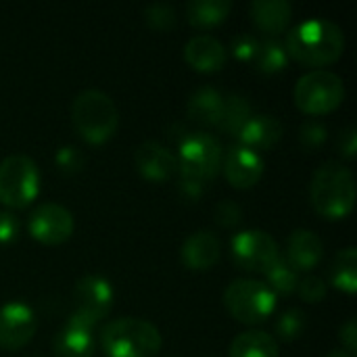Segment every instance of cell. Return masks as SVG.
I'll return each instance as SVG.
<instances>
[{"instance_id": "6da1fadb", "label": "cell", "mask_w": 357, "mask_h": 357, "mask_svg": "<svg viewBox=\"0 0 357 357\" xmlns=\"http://www.w3.org/2000/svg\"><path fill=\"white\" fill-rule=\"evenodd\" d=\"M282 46L289 59L299 65L326 67L341 59L345 50V33L328 19H310L291 27Z\"/></svg>"}, {"instance_id": "7a4b0ae2", "label": "cell", "mask_w": 357, "mask_h": 357, "mask_svg": "<svg viewBox=\"0 0 357 357\" xmlns=\"http://www.w3.org/2000/svg\"><path fill=\"white\" fill-rule=\"evenodd\" d=\"M222 144L215 136L207 132L186 134L178 151V174L180 186L190 197L197 199L203 195L222 169Z\"/></svg>"}, {"instance_id": "3957f363", "label": "cell", "mask_w": 357, "mask_h": 357, "mask_svg": "<svg viewBox=\"0 0 357 357\" xmlns=\"http://www.w3.org/2000/svg\"><path fill=\"white\" fill-rule=\"evenodd\" d=\"M310 201L320 218L328 222L345 220L356 205V180L351 169L337 161L320 165L310 184Z\"/></svg>"}, {"instance_id": "277c9868", "label": "cell", "mask_w": 357, "mask_h": 357, "mask_svg": "<svg viewBox=\"0 0 357 357\" xmlns=\"http://www.w3.org/2000/svg\"><path fill=\"white\" fill-rule=\"evenodd\" d=\"M71 123L88 144H102L117 132L119 113L113 98L100 90H84L71 102Z\"/></svg>"}, {"instance_id": "5b68a950", "label": "cell", "mask_w": 357, "mask_h": 357, "mask_svg": "<svg viewBox=\"0 0 357 357\" xmlns=\"http://www.w3.org/2000/svg\"><path fill=\"white\" fill-rule=\"evenodd\" d=\"M107 357H155L161 351V333L140 318H117L100 331Z\"/></svg>"}, {"instance_id": "8992f818", "label": "cell", "mask_w": 357, "mask_h": 357, "mask_svg": "<svg viewBox=\"0 0 357 357\" xmlns=\"http://www.w3.org/2000/svg\"><path fill=\"white\" fill-rule=\"evenodd\" d=\"M224 305L228 314L247 326L264 324L276 312V295L266 282L241 278L228 284L224 291Z\"/></svg>"}, {"instance_id": "52a82bcc", "label": "cell", "mask_w": 357, "mask_h": 357, "mask_svg": "<svg viewBox=\"0 0 357 357\" xmlns=\"http://www.w3.org/2000/svg\"><path fill=\"white\" fill-rule=\"evenodd\" d=\"M293 98L297 109L305 115H328L345 100V84L333 71L314 69L297 79Z\"/></svg>"}, {"instance_id": "ba28073f", "label": "cell", "mask_w": 357, "mask_h": 357, "mask_svg": "<svg viewBox=\"0 0 357 357\" xmlns=\"http://www.w3.org/2000/svg\"><path fill=\"white\" fill-rule=\"evenodd\" d=\"M40 195V169L27 155L0 161V203L10 209L29 207Z\"/></svg>"}, {"instance_id": "9c48e42d", "label": "cell", "mask_w": 357, "mask_h": 357, "mask_svg": "<svg viewBox=\"0 0 357 357\" xmlns=\"http://www.w3.org/2000/svg\"><path fill=\"white\" fill-rule=\"evenodd\" d=\"M232 259L245 272L266 274L282 259V255L278 243L268 232L243 230L232 238Z\"/></svg>"}, {"instance_id": "30bf717a", "label": "cell", "mask_w": 357, "mask_h": 357, "mask_svg": "<svg viewBox=\"0 0 357 357\" xmlns=\"http://www.w3.org/2000/svg\"><path fill=\"white\" fill-rule=\"evenodd\" d=\"M113 287L102 276H84L73 287V314L71 318L94 328L102 322L113 307Z\"/></svg>"}, {"instance_id": "8fae6325", "label": "cell", "mask_w": 357, "mask_h": 357, "mask_svg": "<svg viewBox=\"0 0 357 357\" xmlns=\"http://www.w3.org/2000/svg\"><path fill=\"white\" fill-rule=\"evenodd\" d=\"M75 228L73 213L59 203H42L27 220V232L33 241L46 247L63 245L71 238Z\"/></svg>"}, {"instance_id": "7c38bea8", "label": "cell", "mask_w": 357, "mask_h": 357, "mask_svg": "<svg viewBox=\"0 0 357 357\" xmlns=\"http://www.w3.org/2000/svg\"><path fill=\"white\" fill-rule=\"evenodd\" d=\"M38 328L33 310L23 301H10L0 307V349L17 351L25 347Z\"/></svg>"}, {"instance_id": "4fadbf2b", "label": "cell", "mask_w": 357, "mask_h": 357, "mask_svg": "<svg viewBox=\"0 0 357 357\" xmlns=\"http://www.w3.org/2000/svg\"><path fill=\"white\" fill-rule=\"evenodd\" d=\"M222 169L230 186L247 190V188H253L261 180L264 159L259 153L243 144H234L222 157Z\"/></svg>"}, {"instance_id": "5bb4252c", "label": "cell", "mask_w": 357, "mask_h": 357, "mask_svg": "<svg viewBox=\"0 0 357 357\" xmlns=\"http://www.w3.org/2000/svg\"><path fill=\"white\" fill-rule=\"evenodd\" d=\"M134 165L138 174L149 182H167L178 174L176 155L157 140L142 142L134 153Z\"/></svg>"}, {"instance_id": "9a60e30c", "label": "cell", "mask_w": 357, "mask_h": 357, "mask_svg": "<svg viewBox=\"0 0 357 357\" xmlns=\"http://www.w3.org/2000/svg\"><path fill=\"white\" fill-rule=\"evenodd\" d=\"M322 257H324V243L316 232L299 228L289 236L284 261L297 274L299 272H312L314 268L320 266Z\"/></svg>"}, {"instance_id": "2e32d148", "label": "cell", "mask_w": 357, "mask_h": 357, "mask_svg": "<svg viewBox=\"0 0 357 357\" xmlns=\"http://www.w3.org/2000/svg\"><path fill=\"white\" fill-rule=\"evenodd\" d=\"M184 61L199 73H213L226 65L228 52L220 40H215L213 36L201 33V36H195L186 42Z\"/></svg>"}, {"instance_id": "e0dca14e", "label": "cell", "mask_w": 357, "mask_h": 357, "mask_svg": "<svg viewBox=\"0 0 357 357\" xmlns=\"http://www.w3.org/2000/svg\"><path fill=\"white\" fill-rule=\"evenodd\" d=\"M284 128L280 123V119L259 113V115H251L245 126L238 130L236 138L241 140L243 146L251 149V151H270L272 146H276L282 140Z\"/></svg>"}, {"instance_id": "ac0fdd59", "label": "cell", "mask_w": 357, "mask_h": 357, "mask_svg": "<svg viewBox=\"0 0 357 357\" xmlns=\"http://www.w3.org/2000/svg\"><path fill=\"white\" fill-rule=\"evenodd\" d=\"M220 255H222L220 238L209 230H199V232L190 234L184 241L182 251H180L182 264L195 272L211 270L218 264Z\"/></svg>"}, {"instance_id": "d6986e66", "label": "cell", "mask_w": 357, "mask_h": 357, "mask_svg": "<svg viewBox=\"0 0 357 357\" xmlns=\"http://www.w3.org/2000/svg\"><path fill=\"white\" fill-rule=\"evenodd\" d=\"M90 326L69 318L67 324L52 339V354L56 357H92L94 337Z\"/></svg>"}, {"instance_id": "ffe728a7", "label": "cell", "mask_w": 357, "mask_h": 357, "mask_svg": "<svg viewBox=\"0 0 357 357\" xmlns=\"http://www.w3.org/2000/svg\"><path fill=\"white\" fill-rule=\"evenodd\" d=\"M251 21L268 36L284 33L293 19V6L287 0H255L249 6Z\"/></svg>"}, {"instance_id": "44dd1931", "label": "cell", "mask_w": 357, "mask_h": 357, "mask_svg": "<svg viewBox=\"0 0 357 357\" xmlns=\"http://www.w3.org/2000/svg\"><path fill=\"white\" fill-rule=\"evenodd\" d=\"M222 111H224V94L209 86L195 90L186 105L188 119L209 128H218Z\"/></svg>"}, {"instance_id": "7402d4cb", "label": "cell", "mask_w": 357, "mask_h": 357, "mask_svg": "<svg viewBox=\"0 0 357 357\" xmlns=\"http://www.w3.org/2000/svg\"><path fill=\"white\" fill-rule=\"evenodd\" d=\"M230 10H232L230 0H195L186 4V19L197 29H211L224 23Z\"/></svg>"}, {"instance_id": "603a6c76", "label": "cell", "mask_w": 357, "mask_h": 357, "mask_svg": "<svg viewBox=\"0 0 357 357\" xmlns=\"http://www.w3.org/2000/svg\"><path fill=\"white\" fill-rule=\"evenodd\" d=\"M228 357H278V343L264 331H247L232 341Z\"/></svg>"}, {"instance_id": "cb8c5ba5", "label": "cell", "mask_w": 357, "mask_h": 357, "mask_svg": "<svg viewBox=\"0 0 357 357\" xmlns=\"http://www.w3.org/2000/svg\"><path fill=\"white\" fill-rule=\"evenodd\" d=\"M331 284L347 295L357 291V249L345 247L331 266Z\"/></svg>"}, {"instance_id": "d4e9b609", "label": "cell", "mask_w": 357, "mask_h": 357, "mask_svg": "<svg viewBox=\"0 0 357 357\" xmlns=\"http://www.w3.org/2000/svg\"><path fill=\"white\" fill-rule=\"evenodd\" d=\"M249 117H251V102L241 94H228L224 96V111L215 130L236 136Z\"/></svg>"}, {"instance_id": "484cf974", "label": "cell", "mask_w": 357, "mask_h": 357, "mask_svg": "<svg viewBox=\"0 0 357 357\" xmlns=\"http://www.w3.org/2000/svg\"><path fill=\"white\" fill-rule=\"evenodd\" d=\"M253 65L261 71V73H280L287 69L289 65V54L282 46V42L268 38V40H259V48L257 54L253 59Z\"/></svg>"}, {"instance_id": "4316f807", "label": "cell", "mask_w": 357, "mask_h": 357, "mask_svg": "<svg viewBox=\"0 0 357 357\" xmlns=\"http://www.w3.org/2000/svg\"><path fill=\"white\" fill-rule=\"evenodd\" d=\"M266 284L268 289L274 293V295H293L297 293V287H299V274L284 261V257L274 266L270 268L266 274Z\"/></svg>"}, {"instance_id": "83f0119b", "label": "cell", "mask_w": 357, "mask_h": 357, "mask_svg": "<svg viewBox=\"0 0 357 357\" xmlns=\"http://www.w3.org/2000/svg\"><path fill=\"white\" fill-rule=\"evenodd\" d=\"M303 331H305V316L301 310H289L276 322V335L280 341H287V343L299 339Z\"/></svg>"}, {"instance_id": "f1b7e54d", "label": "cell", "mask_w": 357, "mask_h": 357, "mask_svg": "<svg viewBox=\"0 0 357 357\" xmlns=\"http://www.w3.org/2000/svg\"><path fill=\"white\" fill-rule=\"evenodd\" d=\"M144 21L151 29L155 31H169L172 27H176V10L169 4H151L144 10Z\"/></svg>"}, {"instance_id": "f546056e", "label": "cell", "mask_w": 357, "mask_h": 357, "mask_svg": "<svg viewBox=\"0 0 357 357\" xmlns=\"http://www.w3.org/2000/svg\"><path fill=\"white\" fill-rule=\"evenodd\" d=\"M297 293H299V297H301L305 303L316 305V303L324 301L328 289H326V282H324L322 278H318V276H307V278L299 280Z\"/></svg>"}, {"instance_id": "4dcf8cb0", "label": "cell", "mask_w": 357, "mask_h": 357, "mask_svg": "<svg viewBox=\"0 0 357 357\" xmlns=\"http://www.w3.org/2000/svg\"><path fill=\"white\" fill-rule=\"evenodd\" d=\"M328 138V130L326 126L318 123V121H307L301 126V132H299V142L303 149L307 151H314V149H320Z\"/></svg>"}, {"instance_id": "1f68e13d", "label": "cell", "mask_w": 357, "mask_h": 357, "mask_svg": "<svg viewBox=\"0 0 357 357\" xmlns=\"http://www.w3.org/2000/svg\"><path fill=\"white\" fill-rule=\"evenodd\" d=\"M259 48V40L253 33H241L232 40V56L245 63H253L255 54Z\"/></svg>"}, {"instance_id": "d6a6232c", "label": "cell", "mask_w": 357, "mask_h": 357, "mask_svg": "<svg viewBox=\"0 0 357 357\" xmlns=\"http://www.w3.org/2000/svg\"><path fill=\"white\" fill-rule=\"evenodd\" d=\"M54 161H56V165H59L61 172H65V174H77L82 169V165H84V155H82L79 149L67 144V146H63V149L56 151Z\"/></svg>"}, {"instance_id": "836d02e7", "label": "cell", "mask_w": 357, "mask_h": 357, "mask_svg": "<svg viewBox=\"0 0 357 357\" xmlns=\"http://www.w3.org/2000/svg\"><path fill=\"white\" fill-rule=\"evenodd\" d=\"M213 218H215V222H218L220 226H224V228H234V226H238L241 220H243V209H241L234 201L228 199V201L218 203Z\"/></svg>"}, {"instance_id": "e575fe53", "label": "cell", "mask_w": 357, "mask_h": 357, "mask_svg": "<svg viewBox=\"0 0 357 357\" xmlns=\"http://www.w3.org/2000/svg\"><path fill=\"white\" fill-rule=\"evenodd\" d=\"M21 222L10 211H0V245H10L19 236Z\"/></svg>"}, {"instance_id": "d590c367", "label": "cell", "mask_w": 357, "mask_h": 357, "mask_svg": "<svg viewBox=\"0 0 357 357\" xmlns=\"http://www.w3.org/2000/svg\"><path fill=\"white\" fill-rule=\"evenodd\" d=\"M339 339L343 343V351L356 356L357 351V322L356 318H349L341 328H339Z\"/></svg>"}, {"instance_id": "8d00e7d4", "label": "cell", "mask_w": 357, "mask_h": 357, "mask_svg": "<svg viewBox=\"0 0 357 357\" xmlns=\"http://www.w3.org/2000/svg\"><path fill=\"white\" fill-rule=\"evenodd\" d=\"M339 151L345 159H354L357 153V134L356 128H345L339 134Z\"/></svg>"}, {"instance_id": "74e56055", "label": "cell", "mask_w": 357, "mask_h": 357, "mask_svg": "<svg viewBox=\"0 0 357 357\" xmlns=\"http://www.w3.org/2000/svg\"><path fill=\"white\" fill-rule=\"evenodd\" d=\"M326 357H354L351 354H347V351H343V349H335V351H331Z\"/></svg>"}]
</instances>
